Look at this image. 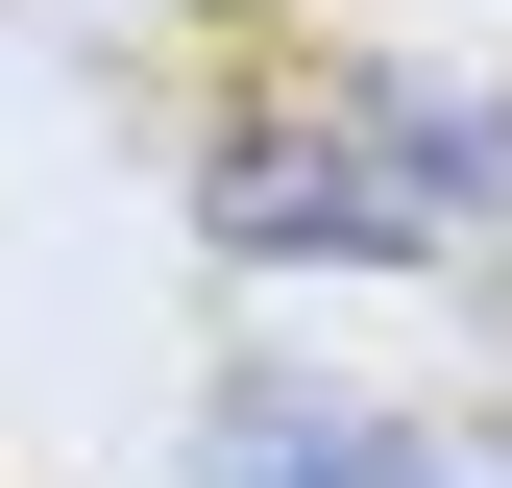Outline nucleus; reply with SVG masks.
<instances>
[{
    "label": "nucleus",
    "instance_id": "nucleus-1",
    "mask_svg": "<svg viewBox=\"0 0 512 488\" xmlns=\"http://www.w3.org/2000/svg\"><path fill=\"white\" fill-rule=\"evenodd\" d=\"M220 244L244 269H464L512 220V122L439 98V74H317V98H244L220 122Z\"/></svg>",
    "mask_w": 512,
    "mask_h": 488
},
{
    "label": "nucleus",
    "instance_id": "nucleus-2",
    "mask_svg": "<svg viewBox=\"0 0 512 488\" xmlns=\"http://www.w3.org/2000/svg\"><path fill=\"white\" fill-rule=\"evenodd\" d=\"M196 488H488V464H439L415 415H366V391H293V366H244V391L196 415Z\"/></svg>",
    "mask_w": 512,
    "mask_h": 488
}]
</instances>
